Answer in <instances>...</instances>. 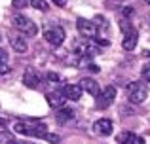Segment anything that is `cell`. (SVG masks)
Wrapping results in <instances>:
<instances>
[{
  "label": "cell",
  "instance_id": "cell-14",
  "mask_svg": "<svg viewBox=\"0 0 150 144\" xmlns=\"http://www.w3.org/2000/svg\"><path fill=\"white\" fill-rule=\"evenodd\" d=\"M118 142L120 144H144V138L139 137V135L131 133V131H124V133L118 135Z\"/></svg>",
  "mask_w": 150,
  "mask_h": 144
},
{
  "label": "cell",
  "instance_id": "cell-5",
  "mask_svg": "<svg viewBox=\"0 0 150 144\" xmlns=\"http://www.w3.org/2000/svg\"><path fill=\"white\" fill-rule=\"evenodd\" d=\"M44 40L51 48H59L65 42V29L59 25H46L44 27Z\"/></svg>",
  "mask_w": 150,
  "mask_h": 144
},
{
  "label": "cell",
  "instance_id": "cell-17",
  "mask_svg": "<svg viewBox=\"0 0 150 144\" xmlns=\"http://www.w3.org/2000/svg\"><path fill=\"white\" fill-rule=\"evenodd\" d=\"M34 10H40V11H48L50 6H48V0H30Z\"/></svg>",
  "mask_w": 150,
  "mask_h": 144
},
{
  "label": "cell",
  "instance_id": "cell-9",
  "mask_svg": "<svg viewBox=\"0 0 150 144\" xmlns=\"http://www.w3.org/2000/svg\"><path fill=\"white\" fill-rule=\"evenodd\" d=\"M46 100H48V104H50L51 108L59 110V108H63V106H65V103H67V97L63 95L61 87H59V89H55V91H50L48 95H46Z\"/></svg>",
  "mask_w": 150,
  "mask_h": 144
},
{
  "label": "cell",
  "instance_id": "cell-12",
  "mask_svg": "<svg viewBox=\"0 0 150 144\" xmlns=\"http://www.w3.org/2000/svg\"><path fill=\"white\" fill-rule=\"evenodd\" d=\"M61 91H63V95H65L69 100H80L84 89H82L80 84H67V85L61 87Z\"/></svg>",
  "mask_w": 150,
  "mask_h": 144
},
{
  "label": "cell",
  "instance_id": "cell-26",
  "mask_svg": "<svg viewBox=\"0 0 150 144\" xmlns=\"http://www.w3.org/2000/svg\"><path fill=\"white\" fill-rule=\"evenodd\" d=\"M0 42H2V36H0Z\"/></svg>",
  "mask_w": 150,
  "mask_h": 144
},
{
  "label": "cell",
  "instance_id": "cell-18",
  "mask_svg": "<svg viewBox=\"0 0 150 144\" xmlns=\"http://www.w3.org/2000/svg\"><path fill=\"white\" fill-rule=\"evenodd\" d=\"M141 76H143L144 81H150V63H146L143 67V70H141Z\"/></svg>",
  "mask_w": 150,
  "mask_h": 144
},
{
  "label": "cell",
  "instance_id": "cell-3",
  "mask_svg": "<svg viewBox=\"0 0 150 144\" xmlns=\"http://www.w3.org/2000/svg\"><path fill=\"white\" fill-rule=\"evenodd\" d=\"M127 99L133 104H141L146 100L148 97V87L144 85V81H129L127 84Z\"/></svg>",
  "mask_w": 150,
  "mask_h": 144
},
{
  "label": "cell",
  "instance_id": "cell-4",
  "mask_svg": "<svg viewBox=\"0 0 150 144\" xmlns=\"http://www.w3.org/2000/svg\"><path fill=\"white\" fill-rule=\"evenodd\" d=\"M11 23H13V27L21 34H25V36H36V34H38V25L30 17H27V15H21V13L13 15Z\"/></svg>",
  "mask_w": 150,
  "mask_h": 144
},
{
  "label": "cell",
  "instance_id": "cell-25",
  "mask_svg": "<svg viewBox=\"0 0 150 144\" xmlns=\"http://www.w3.org/2000/svg\"><path fill=\"white\" fill-rule=\"evenodd\" d=\"M146 4H148V6H150V0H146Z\"/></svg>",
  "mask_w": 150,
  "mask_h": 144
},
{
  "label": "cell",
  "instance_id": "cell-8",
  "mask_svg": "<svg viewBox=\"0 0 150 144\" xmlns=\"http://www.w3.org/2000/svg\"><path fill=\"white\" fill-rule=\"evenodd\" d=\"M112 129H114V123H112V119H108V118L97 119L91 127V131L95 135H99V137H108V135L112 133Z\"/></svg>",
  "mask_w": 150,
  "mask_h": 144
},
{
  "label": "cell",
  "instance_id": "cell-16",
  "mask_svg": "<svg viewBox=\"0 0 150 144\" xmlns=\"http://www.w3.org/2000/svg\"><path fill=\"white\" fill-rule=\"evenodd\" d=\"M72 118H74V110H70V108H67V106L59 108V110L55 112V119H57V123H67V122H70Z\"/></svg>",
  "mask_w": 150,
  "mask_h": 144
},
{
  "label": "cell",
  "instance_id": "cell-2",
  "mask_svg": "<svg viewBox=\"0 0 150 144\" xmlns=\"http://www.w3.org/2000/svg\"><path fill=\"white\" fill-rule=\"evenodd\" d=\"M76 29H78V32H80L84 38H89V40L101 38V34H99L101 25H97V19H84V17H80L76 21Z\"/></svg>",
  "mask_w": 150,
  "mask_h": 144
},
{
  "label": "cell",
  "instance_id": "cell-15",
  "mask_svg": "<svg viewBox=\"0 0 150 144\" xmlns=\"http://www.w3.org/2000/svg\"><path fill=\"white\" fill-rule=\"evenodd\" d=\"M10 44L17 53H25L27 51V42H25V38L19 36V34H13V32L10 34Z\"/></svg>",
  "mask_w": 150,
  "mask_h": 144
},
{
  "label": "cell",
  "instance_id": "cell-24",
  "mask_svg": "<svg viewBox=\"0 0 150 144\" xmlns=\"http://www.w3.org/2000/svg\"><path fill=\"white\" fill-rule=\"evenodd\" d=\"M6 144H29V142H21V140H13V138H8Z\"/></svg>",
  "mask_w": 150,
  "mask_h": 144
},
{
  "label": "cell",
  "instance_id": "cell-23",
  "mask_svg": "<svg viewBox=\"0 0 150 144\" xmlns=\"http://www.w3.org/2000/svg\"><path fill=\"white\" fill-rule=\"evenodd\" d=\"M89 70H91L93 74H97V72H101V68L97 67V65H89Z\"/></svg>",
  "mask_w": 150,
  "mask_h": 144
},
{
  "label": "cell",
  "instance_id": "cell-7",
  "mask_svg": "<svg viewBox=\"0 0 150 144\" xmlns=\"http://www.w3.org/2000/svg\"><path fill=\"white\" fill-rule=\"evenodd\" d=\"M114 99H116V87L108 85V87H105L99 93V97H97V100H95V106L99 108V110H105V108H108L110 104L114 103Z\"/></svg>",
  "mask_w": 150,
  "mask_h": 144
},
{
  "label": "cell",
  "instance_id": "cell-19",
  "mask_svg": "<svg viewBox=\"0 0 150 144\" xmlns=\"http://www.w3.org/2000/svg\"><path fill=\"white\" fill-rule=\"evenodd\" d=\"M27 4H30V0H11V6L17 8V10H23Z\"/></svg>",
  "mask_w": 150,
  "mask_h": 144
},
{
  "label": "cell",
  "instance_id": "cell-11",
  "mask_svg": "<svg viewBox=\"0 0 150 144\" xmlns=\"http://www.w3.org/2000/svg\"><path fill=\"white\" fill-rule=\"evenodd\" d=\"M137 42H139V32H137L135 29H129L124 32V40H122V48L125 49V51H133L137 46Z\"/></svg>",
  "mask_w": 150,
  "mask_h": 144
},
{
  "label": "cell",
  "instance_id": "cell-1",
  "mask_svg": "<svg viewBox=\"0 0 150 144\" xmlns=\"http://www.w3.org/2000/svg\"><path fill=\"white\" fill-rule=\"evenodd\" d=\"M13 131L17 135H23V137L42 138V140H48L51 144L59 142V137L57 135H51L48 131V125L42 123L40 119H19V122L13 123Z\"/></svg>",
  "mask_w": 150,
  "mask_h": 144
},
{
  "label": "cell",
  "instance_id": "cell-10",
  "mask_svg": "<svg viewBox=\"0 0 150 144\" xmlns=\"http://www.w3.org/2000/svg\"><path fill=\"white\" fill-rule=\"evenodd\" d=\"M23 84L30 89H36L38 85L42 84V76L38 74V70H34V68H27L25 74H23Z\"/></svg>",
  "mask_w": 150,
  "mask_h": 144
},
{
  "label": "cell",
  "instance_id": "cell-6",
  "mask_svg": "<svg viewBox=\"0 0 150 144\" xmlns=\"http://www.w3.org/2000/svg\"><path fill=\"white\" fill-rule=\"evenodd\" d=\"M74 49H76V53H78L80 57H95V55H99V51H101L99 44H95L93 40H84V42H80V44L74 46Z\"/></svg>",
  "mask_w": 150,
  "mask_h": 144
},
{
  "label": "cell",
  "instance_id": "cell-27",
  "mask_svg": "<svg viewBox=\"0 0 150 144\" xmlns=\"http://www.w3.org/2000/svg\"><path fill=\"white\" fill-rule=\"evenodd\" d=\"M148 55H150V53H148Z\"/></svg>",
  "mask_w": 150,
  "mask_h": 144
},
{
  "label": "cell",
  "instance_id": "cell-20",
  "mask_svg": "<svg viewBox=\"0 0 150 144\" xmlns=\"http://www.w3.org/2000/svg\"><path fill=\"white\" fill-rule=\"evenodd\" d=\"M0 63H8V51L0 49Z\"/></svg>",
  "mask_w": 150,
  "mask_h": 144
},
{
  "label": "cell",
  "instance_id": "cell-22",
  "mask_svg": "<svg viewBox=\"0 0 150 144\" xmlns=\"http://www.w3.org/2000/svg\"><path fill=\"white\" fill-rule=\"evenodd\" d=\"M51 2L55 4V6H59V8H63V6H67V2L69 0H51Z\"/></svg>",
  "mask_w": 150,
  "mask_h": 144
},
{
  "label": "cell",
  "instance_id": "cell-13",
  "mask_svg": "<svg viewBox=\"0 0 150 144\" xmlns=\"http://www.w3.org/2000/svg\"><path fill=\"white\" fill-rule=\"evenodd\" d=\"M80 85H82V89H84L86 93H89L91 97H99L101 87H99V84H97L93 78H82V80H80Z\"/></svg>",
  "mask_w": 150,
  "mask_h": 144
},
{
  "label": "cell",
  "instance_id": "cell-21",
  "mask_svg": "<svg viewBox=\"0 0 150 144\" xmlns=\"http://www.w3.org/2000/svg\"><path fill=\"white\" fill-rule=\"evenodd\" d=\"M10 72V67H8V63H0V74H8Z\"/></svg>",
  "mask_w": 150,
  "mask_h": 144
}]
</instances>
